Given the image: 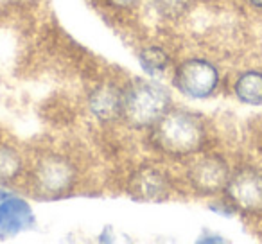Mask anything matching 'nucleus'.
<instances>
[{"mask_svg":"<svg viewBox=\"0 0 262 244\" xmlns=\"http://www.w3.org/2000/svg\"><path fill=\"white\" fill-rule=\"evenodd\" d=\"M149 142L165 157H192L207 144V128L203 119L196 113L171 108L149 129Z\"/></svg>","mask_w":262,"mask_h":244,"instance_id":"obj_1","label":"nucleus"},{"mask_svg":"<svg viewBox=\"0 0 262 244\" xmlns=\"http://www.w3.org/2000/svg\"><path fill=\"white\" fill-rule=\"evenodd\" d=\"M172 99L164 84L149 79H131L124 84L122 122L133 129H151L172 108Z\"/></svg>","mask_w":262,"mask_h":244,"instance_id":"obj_2","label":"nucleus"},{"mask_svg":"<svg viewBox=\"0 0 262 244\" xmlns=\"http://www.w3.org/2000/svg\"><path fill=\"white\" fill-rule=\"evenodd\" d=\"M33 190L43 197L67 196L79 180L77 165L63 153H45L29 172Z\"/></svg>","mask_w":262,"mask_h":244,"instance_id":"obj_3","label":"nucleus"},{"mask_svg":"<svg viewBox=\"0 0 262 244\" xmlns=\"http://www.w3.org/2000/svg\"><path fill=\"white\" fill-rule=\"evenodd\" d=\"M217 66L205 58H187L174 66L172 84L182 95L189 99H207L215 94L219 86Z\"/></svg>","mask_w":262,"mask_h":244,"instance_id":"obj_4","label":"nucleus"},{"mask_svg":"<svg viewBox=\"0 0 262 244\" xmlns=\"http://www.w3.org/2000/svg\"><path fill=\"white\" fill-rule=\"evenodd\" d=\"M223 192L235 210L248 214L262 212V171L255 167L237 169L230 174Z\"/></svg>","mask_w":262,"mask_h":244,"instance_id":"obj_5","label":"nucleus"},{"mask_svg":"<svg viewBox=\"0 0 262 244\" xmlns=\"http://www.w3.org/2000/svg\"><path fill=\"white\" fill-rule=\"evenodd\" d=\"M228 164L217 154H203L187 169V182L200 196H214L225 190L230 178Z\"/></svg>","mask_w":262,"mask_h":244,"instance_id":"obj_6","label":"nucleus"},{"mask_svg":"<svg viewBox=\"0 0 262 244\" xmlns=\"http://www.w3.org/2000/svg\"><path fill=\"white\" fill-rule=\"evenodd\" d=\"M171 178L155 165H140L127 178L126 190L131 197L146 203H160L171 196Z\"/></svg>","mask_w":262,"mask_h":244,"instance_id":"obj_7","label":"nucleus"},{"mask_svg":"<svg viewBox=\"0 0 262 244\" xmlns=\"http://www.w3.org/2000/svg\"><path fill=\"white\" fill-rule=\"evenodd\" d=\"M88 112L101 124H113L122 120L124 84L101 83L88 94Z\"/></svg>","mask_w":262,"mask_h":244,"instance_id":"obj_8","label":"nucleus"},{"mask_svg":"<svg viewBox=\"0 0 262 244\" xmlns=\"http://www.w3.org/2000/svg\"><path fill=\"white\" fill-rule=\"evenodd\" d=\"M34 214L22 197L0 189V237H15L33 226Z\"/></svg>","mask_w":262,"mask_h":244,"instance_id":"obj_9","label":"nucleus"},{"mask_svg":"<svg viewBox=\"0 0 262 244\" xmlns=\"http://www.w3.org/2000/svg\"><path fill=\"white\" fill-rule=\"evenodd\" d=\"M139 63L140 69L149 77L157 79L162 77L172 65V58L164 47L160 45H146L139 52Z\"/></svg>","mask_w":262,"mask_h":244,"instance_id":"obj_10","label":"nucleus"},{"mask_svg":"<svg viewBox=\"0 0 262 244\" xmlns=\"http://www.w3.org/2000/svg\"><path fill=\"white\" fill-rule=\"evenodd\" d=\"M233 94L244 104H262V72H258V70H246V72H243L235 79Z\"/></svg>","mask_w":262,"mask_h":244,"instance_id":"obj_11","label":"nucleus"},{"mask_svg":"<svg viewBox=\"0 0 262 244\" xmlns=\"http://www.w3.org/2000/svg\"><path fill=\"white\" fill-rule=\"evenodd\" d=\"M24 158L16 147L0 142V185L13 183L24 174Z\"/></svg>","mask_w":262,"mask_h":244,"instance_id":"obj_12","label":"nucleus"},{"mask_svg":"<svg viewBox=\"0 0 262 244\" xmlns=\"http://www.w3.org/2000/svg\"><path fill=\"white\" fill-rule=\"evenodd\" d=\"M155 13L164 20H180L192 9L194 0H149Z\"/></svg>","mask_w":262,"mask_h":244,"instance_id":"obj_13","label":"nucleus"},{"mask_svg":"<svg viewBox=\"0 0 262 244\" xmlns=\"http://www.w3.org/2000/svg\"><path fill=\"white\" fill-rule=\"evenodd\" d=\"M108 8L115 9V11H131L142 2V0H102Z\"/></svg>","mask_w":262,"mask_h":244,"instance_id":"obj_14","label":"nucleus"},{"mask_svg":"<svg viewBox=\"0 0 262 244\" xmlns=\"http://www.w3.org/2000/svg\"><path fill=\"white\" fill-rule=\"evenodd\" d=\"M253 8H258V9H262V0H248Z\"/></svg>","mask_w":262,"mask_h":244,"instance_id":"obj_15","label":"nucleus"}]
</instances>
